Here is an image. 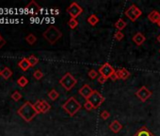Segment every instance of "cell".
<instances>
[{"instance_id": "1", "label": "cell", "mask_w": 160, "mask_h": 136, "mask_svg": "<svg viewBox=\"0 0 160 136\" xmlns=\"http://www.w3.org/2000/svg\"><path fill=\"white\" fill-rule=\"evenodd\" d=\"M18 114L26 122H30L37 116L38 112L34 108V104H32L29 101H26L23 104L22 107L18 110Z\"/></svg>"}, {"instance_id": "2", "label": "cell", "mask_w": 160, "mask_h": 136, "mask_svg": "<svg viewBox=\"0 0 160 136\" xmlns=\"http://www.w3.org/2000/svg\"><path fill=\"white\" fill-rule=\"evenodd\" d=\"M43 38L48 42L49 44L54 45L62 37L61 31L55 26H50L43 33Z\"/></svg>"}, {"instance_id": "3", "label": "cell", "mask_w": 160, "mask_h": 136, "mask_svg": "<svg viewBox=\"0 0 160 136\" xmlns=\"http://www.w3.org/2000/svg\"><path fill=\"white\" fill-rule=\"evenodd\" d=\"M81 104H80L74 97H70L66 100V102L62 105L63 110L69 114L70 116H74L75 114L81 109Z\"/></svg>"}, {"instance_id": "4", "label": "cell", "mask_w": 160, "mask_h": 136, "mask_svg": "<svg viewBox=\"0 0 160 136\" xmlns=\"http://www.w3.org/2000/svg\"><path fill=\"white\" fill-rule=\"evenodd\" d=\"M76 82H77L76 79H75V77L71 74V73H66V74L59 79L61 85L66 91H71L76 84Z\"/></svg>"}, {"instance_id": "5", "label": "cell", "mask_w": 160, "mask_h": 136, "mask_svg": "<svg viewBox=\"0 0 160 136\" xmlns=\"http://www.w3.org/2000/svg\"><path fill=\"white\" fill-rule=\"evenodd\" d=\"M87 101H89V103L92 104L93 109H97L98 107L101 106L102 103L105 101V97L98 91L93 90L92 94L89 97V98L87 99Z\"/></svg>"}, {"instance_id": "6", "label": "cell", "mask_w": 160, "mask_h": 136, "mask_svg": "<svg viewBox=\"0 0 160 136\" xmlns=\"http://www.w3.org/2000/svg\"><path fill=\"white\" fill-rule=\"evenodd\" d=\"M125 16L129 18L131 21H136L139 16L141 15V10L139 9L136 5H131L126 10H125Z\"/></svg>"}, {"instance_id": "7", "label": "cell", "mask_w": 160, "mask_h": 136, "mask_svg": "<svg viewBox=\"0 0 160 136\" xmlns=\"http://www.w3.org/2000/svg\"><path fill=\"white\" fill-rule=\"evenodd\" d=\"M82 12H83V9L76 2H73L67 9V13H69V15L71 16V18H75V19H76L81 14Z\"/></svg>"}, {"instance_id": "8", "label": "cell", "mask_w": 160, "mask_h": 136, "mask_svg": "<svg viewBox=\"0 0 160 136\" xmlns=\"http://www.w3.org/2000/svg\"><path fill=\"white\" fill-rule=\"evenodd\" d=\"M34 108L38 113H46L47 112L50 111L51 106H50V104L45 100H38L34 104Z\"/></svg>"}, {"instance_id": "9", "label": "cell", "mask_w": 160, "mask_h": 136, "mask_svg": "<svg viewBox=\"0 0 160 136\" xmlns=\"http://www.w3.org/2000/svg\"><path fill=\"white\" fill-rule=\"evenodd\" d=\"M136 96L139 98L141 101L145 102L148 100V98H150V97L152 96V92L150 91L146 86H142L137 91Z\"/></svg>"}, {"instance_id": "10", "label": "cell", "mask_w": 160, "mask_h": 136, "mask_svg": "<svg viewBox=\"0 0 160 136\" xmlns=\"http://www.w3.org/2000/svg\"><path fill=\"white\" fill-rule=\"evenodd\" d=\"M115 72L114 68L108 64V62H106L101 67L99 68V74L101 76H104L107 79H110L111 75Z\"/></svg>"}, {"instance_id": "11", "label": "cell", "mask_w": 160, "mask_h": 136, "mask_svg": "<svg viewBox=\"0 0 160 136\" xmlns=\"http://www.w3.org/2000/svg\"><path fill=\"white\" fill-rule=\"evenodd\" d=\"M26 13H30V14H36L38 13L40 10H41V7H40L35 1H31L29 4H27L25 8Z\"/></svg>"}, {"instance_id": "12", "label": "cell", "mask_w": 160, "mask_h": 136, "mask_svg": "<svg viewBox=\"0 0 160 136\" xmlns=\"http://www.w3.org/2000/svg\"><path fill=\"white\" fill-rule=\"evenodd\" d=\"M93 92V90L89 87L88 84H84L81 88L79 89V94H80V96H82L84 98L88 99L89 97L92 95Z\"/></svg>"}, {"instance_id": "13", "label": "cell", "mask_w": 160, "mask_h": 136, "mask_svg": "<svg viewBox=\"0 0 160 136\" xmlns=\"http://www.w3.org/2000/svg\"><path fill=\"white\" fill-rule=\"evenodd\" d=\"M109 129H110V130L114 133H118L122 130L123 129V125L120 123L118 120H114L113 122L110 123V125H109Z\"/></svg>"}, {"instance_id": "14", "label": "cell", "mask_w": 160, "mask_h": 136, "mask_svg": "<svg viewBox=\"0 0 160 136\" xmlns=\"http://www.w3.org/2000/svg\"><path fill=\"white\" fill-rule=\"evenodd\" d=\"M148 19L151 21L152 23L159 24L160 23V13L157 12V10H153V12L149 13Z\"/></svg>"}, {"instance_id": "15", "label": "cell", "mask_w": 160, "mask_h": 136, "mask_svg": "<svg viewBox=\"0 0 160 136\" xmlns=\"http://www.w3.org/2000/svg\"><path fill=\"white\" fill-rule=\"evenodd\" d=\"M145 40H146L145 36L141 32H137L133 36V42L137 46H141L145 42Z\"/></svg>"}, {"instance_id": "16", "label": "cell", "mask_w": 160, "mask_h": 136, "mask_svg": "<svg viewBox=\"0 0 160 136\" xmlns=\"http://www.w3.org/2000/svg\"><path fill=\"white\" fill-rule=\"evenodd\" d=\"M18 66L21 68L23 71H27L29 68H30V64H29V61H28V58H23L21 61L18 62Z\"/></svg>"}, {"instance_id": "17", "label": "cell", "mask_w": 160, "mask_h": 136, "mask_svg": "<svg viewBox=\"0 0 160 136\" xmlns=\"http://www.w3.org/2000/svg\"><path fill=\"white\" fill-rule=\"evenodd\" d=\"M0 76H2L5 79H9L12 76V71L11 70V68L5 67L2 71H0Z\"/></svg>"}, {"instance_id": "18", "label": "cell", "mask_w": 160, "mask_h": 136, "mask_svg": "<svg viewBox=\"0 0 160 136\" xmlns=\"http://www.w3.org/2000/svg\"><path fill=\"white\" fill-rule=\"evenodd\" d=\"M127 23L123 19V18H120L118 19V21L115 23V28L119 30V31H122L125 27H126Z\"/></svg>"}, {"instance_id": "19", "label": "cell", "mask_w": 160, "mask_h": 136, "mask_svg": "<svg viewBox=\"0 0 160 136\" xmlns=\"http://www.w3.org/2000/svg\"><path fill=\"white\" fill-rule=\"evenodd\" d=\"M135 136H154V135L152 134V132L150 131L147 128L143 127L139 130H137V132L136 133Z\"/></svg>"}, {"instance_id": "20", "label": "cell", "mask_w": 160, "mask_h": 136, "mask_svg": "<svg viewBox=\"0 0 160 136\" xmlns=\"http://www.w3.org/2000/svg\"><path fill=\"white\" fill-rule=\"evenodd\" d=\"M88 23L91 26L94 27V26H96L99 23V18L97 17L96 14H92L91 16L88 18Z\"/></svg>"}, {"instance_id": "21", "label": "cell", "mask_w": 160, "mask_h": 136, "mask_svg": "<svg viewBox=\"0 0 160 136\" xmlns=\"http://www.w3.org/2000/svg\"><path fill=\"white\" fill-rule=\"evenodd\" d=\"M27 83H28V79L26 78V77H24V76H22V77H20L18 79H17V84L20 86V87H26V85H27Z\"/></svg>"}, {"instance_id": "22", "label": "cell", "mask_w": 160, "mask_h": 136, "mask_svg": "<svg viewBox=\"0 0 160 136\" xmlns=\"http://www.w3.org/2000/svg\"><path fill=\"white\" fill-rule=\"evenodd\" d=\"M26 43L27 44H29V45H34L36 42H37V37L34 35V34H32V33H30V34H28L26 37Z\"/></svg>"}, {"instance_id": "23", "label": "cell", "mask_w": 160, "mask_h": 136, "mask_svg": "<svg viewBox=\"0 0 160 136\" xmlns=\"http://www.w3.org/2000/svg\"><path fill=\"white\" fill-rule=\"evenodd\" d=\"M48 97H49V98L51 99V100H56V99H57L58 98V97H59V94H58V92L57 91H56L55 89H52L51 91H50L49 93H48Z\"/></svg>"}, {"instance_id": "24", "label": "cell", "mask_w": 160, "mask_h": 136, "mask_svg": "<svg viewBox=\"0 0 160 136\" xmlns=\"http://www.w3.org/2000/svg\"><path fill=\"white\" fill-rule=\"evenodd\" d=\"M28 61H29V64H30V66L33 67L39 62V59L36 56H34V55H30L28 57Z\"/></svg>"}, {"instance_id": "25", "label": "cell", "mask_w": 160, "mask_h": 136, "mask_svg": "<svg viewBox=\"0 0 160 136\" xmlns=\"http://www.w3.org/2000/svg\"><path fill=\"white\" fill-rule=\"evenodd\" d=\"M68 25H69V27L71 28L72 29H74V28H75L78 26V21H77V19H75V18H71V19L69 20Z\"/></svg>"}, {"instance_id": "26", "label": "cell", "mask_w": 160, "mask_h": 136, "mask_svg": "<svg viewBox=\"0 0 160 136\" xmlns=\"http://www.w3.org/2000/svg\"><path fill=\"white\" fill-rule=\"evenodd\" d=\"M33 77L35 79L37 80H40V79H42L43 78V73L41 71V70H36L34 73H33Z\"/></svg>"}, {"instance_id": "27", "label": "cell", "mask_w": 160, "mask_h": 136, "mask_svg": "<svg viewBox=\"0 0 160 136\" xmlns=\"http://www.w3.org/2000/svg\"><path fill=\"white\" fill-rule=\"evenodd\" d=\"M12 98L14 101H19L20 99L22 98V95H21V93L18 92V91H15L14 93H12Z\"/></svg>"}, {"instance_id": "28", "label": "cell", "mask_w": 160, "mask_h": 136, "mask_svg": "<svg viewBox=\"0 0 160 136\" xmlns=\"http://www.w3.org/2000/svg\"><path fill=\"white\" fill-rule=\"evenodd\" d=\"M130 72L127 70V69H125V68H123L122 69V79L123 80H125V79H127L129 77H130Z\"/></svg>"}, {"instance_id": "29", "label": "cell", "mask_w": 160, "mask_h": 136, "mask_svg": "<svg viewBox=\"0 0 160 136\" xmlns=\"http://www.w3.org/2000/svg\"><path fill=\"white\" fill-rule=\"evenodd\" d=\"M89 79H95L97 77H98V72L94 69H92V70H89Z\"/></svg>"}, {"instance_id": "30", "label": "cell", "mask_w": 160, "mask_h": 136, "mask_svg": "<svg viewBox=\"0 0 160 136\" xmlns=\"http://www.w3.org/2000/svg\"><path fill=\"white\" fill-rule=\"evenodd\" d=\"M114 37H115V39L117 40V41H122L123 39V37H124V35H123V33L122 32V31H116L115 32V35H114Z\"/></svg>"}, {"instance_id": "31", "label": "cell", "mask_w": 160, "mask_h": 136, "mask_svg": "<svg viewBox=\"0 0 160 136\" xmlns=\"http://www.w3.org/2000/svg\"><path fill=\"white\" fill-rule=\"evenodd\" d=\"M109 117H110V113H109L107 111H103V112H101V118H102L103 120H106V119H108Z\"/></svg>"}, {"instance_id": "32", "label": "cell", "mask_w": 160, "mask_h": 136, "mask_svg": "<svg viewBox=\"0 0 160 136\" xmlns=\"http://www.w3.org/2000/svg\"><path fill=\"white\" fill-rule=\"evenodd\" d=\"M107 80V78L104 77V76H101L100 75L99 78H98V83H100V84H104V83H106Z\"/></svg>"}, {"instance_id": "33", "label": "cell", "mask_w": 160, "mask_h": 136, "mask_svg": "<svg viewBox=\"0 0 160 136\" xmlns=\"http://www.w3.org/2000/svg\"><path fill=\"white\" fill-rule=\"evenodd\" d=\"M84 108H85L87 111H92V110H93L92 105V104L89 103V101H86V103L84 104Z\"/></svg>"}, {"instance_id": "34", "label": "cell", "mask_w": 160, "mask_h": 136, "mask_svg": "<svg viewBox=\"0 0 160 136\" xmlns=\"http://www.w3.org/2000/svg\"><path fill=\"white\" fill-rule=\"evenodd\" d=\"M110 79H112L113 81H115V80L119 79H118V76H117V74H116V72H114V73H113V74L111 75Z\"/></svg>"}, {"instance_id": "35", "label": "cell", "mask_w": 160, "mask_h": 136, "mask_svg": "<svg viewBox=\"0 0 160 136\" xmlns=\"http://www.w3.org/2000/svg\"><path fill=\"white\" fill-rule=\"evenodd\" d=\"M6 43H7V42H6V40L3 38L1 41H0V48H2L5 45H6Z\"/></svg>"}, {"instance_id": "36", "label": "cell", "mask_w": 160, "mask_h": 136, "mask_svg": "<svg viewBox=\"0 0 160 136\" xmlns=\"http://www.w3.org/2000/svg\"><path fill=\"white\" fill-rule=\"evenodd\" d=\"M157 42H159V44H160V34H159L158 37H157Z\"/></svg>"}, {"instance_id": "37", "label": "cell", "mask_w": 160, "mask_h": 136, "mask_svg": "<svg viewBox=\"0 0 160 136\" xmlns=\"http://www.w3.org/2000/svg\"><path fill=\"white\" fill-rule=\"evenodd\" d=\"M2 39H3V37H2V36H1V34H0V41H1V40H2Z\"/></svg>"}, {"instance_id": "38", "label": "cell", "mask_w": 160, "mask_h": 136, "mask_svg": "<svg viewBox=\"0 0 160 136\" xmlns=\"http://www.w3.org/2000/svg\"><path fill=\"white\" fill-rule=\"evenodd\" d=\"M158 26H159V27H160V23H159V24H158Z\"/></svg>"}, {"instance_id": "39", "label": "cell", "mask_w": 160, "mask_h": 136, "mask_svg": "<svg viewBox=\"0 0 160 136\" xmlns=\"http://www.w3.org/2000/svg\"><path fill=\"white\" fill-rule=\"evenodd\" d=\"M159 53H160V49H159Z\"/></svg>"}]
</instances>
